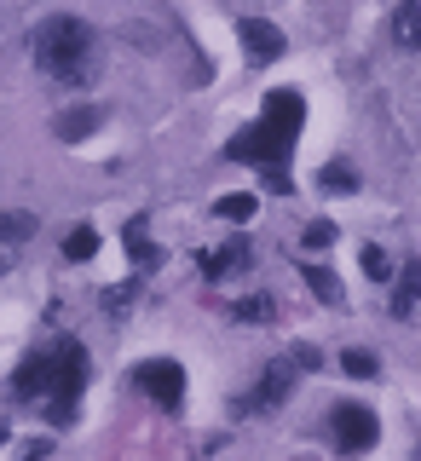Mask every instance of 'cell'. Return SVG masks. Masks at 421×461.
<instances>
[{
  "label": "cell",
  "instance_id": "cell-10",
  "mask_svg": "<svg viewBox=\"0 0 421 461\" xmlns=\"http://www.w3.org/2000/svg\"><path fill=\"white\" fill-rule=\"evenodd\" d=\"M393 41H398V52L421 47V6H416V0H404V6L393 12Z\"/></svg>",
  "mask_w": 421,
  "mask_h": 461
},
{
  "label": "cell",
  "instance_id": "cell-7",
  "mask_svg": "<svg viewBox=\"0 0 421 461\" xmlns=\"http://www.w3.org/2000/svg\"><path fill=\"white\" fill-rule=\"evenodd\" d=\"M237 41H243V52H249V64H278L283 58V29L266 23V18H243Z\"/></svg>",
  "mask_w": 421,
  "mask_h": 461
},
{
  "label": "cell",
  "instance_id": "cell-9",
  "mask_svg": "<svg viewBox=\"0 0 421 461\" xmlns=\"http://www.w3.org/2000/svg\"><path fill=\"white\" fill-rule=\"evenodd\" d=\"M98 122H105V110H98V104H76V110H64V115H58V139H69V144H76V139L93 133Z\"/></svg>",
  "mask_w": 421,
  "mask_h": 461
},
{
  "label": "cell",
  "instance_id": "cell-16",
  "mask_svg": "<svg viewBox=\"0 0 421 461\" xmlns=\"http://www.w3.org/2000/svg\"><path fill=\"white\" fill-rule=\"evenodd\" d=\"M307 288L324 306H341V283H335V271H324V266H307Z\"/></svg>",
  "mask_w": 421,
  "mask_h": 461
},
{
  "label": "cell",
  "instance_id": "cell-3",
  "mask_svg": "<svg viewBox=\"0 0 421 461\" xmlns=\"http://www.w3.org/2000/svg\"><path fill=\"white\" fill-rule=\"evenodd\" d=\"M29 52H35L41 76H52L58 86H87L98 69V41L93 29L81 18H47L35 23V35H29Z\"/></svg>",
  "mask_w": 421,
  "mask_h": 461
},
{
  "label": "cell",
  "instance_id": "cell-15",
  "mask_svg": "<svg viewBox=\"0 0 421 461\" xmlns=\"http://www.w3.org/2000/svg\"><path fill=\"white\" fill-rule=\"evenodd\" d=\"M29 237H35V213H23V208L0 213V242H29Z\"/></svg>",
  "mask_w": 421,
  "mask_h": 461
},
{
  "label": "cell",
  "instance_id": "cell-13",
  "mask_svg": "<svg viewBox=\"0 0 421 461\" xmlns=\"http://www.w3.org/2000/svg\"><path fill=\"white\" fill-rule=\"evenodd\" d=\"M93 254H98V230L93 225H76L64 237V259H76V266H81V259H93Z\"/></svg>",
  "mask_w": 421,
  "mask_h": 461
},
{
  "label": "cell",
  "instance_id": "cell-4",
  "mask_svg": "<svg viewBox=\"0 0 421 461\" xmlns=\"http://www.w3.org/2000/svg\"><path fill=\"white\" fill-rule=\"evenodd\" d=\"M329 432H335V444L346 456H364L375 438H381V421L364 410V403H335V415H329Z\"/></svg>",
  "mask_w": 421,
  "mask_h": 461
},
{
  "label": "cell",
  "instance_id": "cell-19",
  "mask_svg": "<svg viewBox=\"0 0 421 461\" xmlns=\"http://www.w3.org/2000/svg\"><path fill=\"white\" fill-rule=\"evenodd\" d=\"M237 323H271V300H266V294L243 300V306H237Z\"/></svg>",
  "mask_w": 421,
  "mask_h": 461
},
{
  "label": "cell",
  "instance_id": "cell-20",
  "mask_svg": "<svg viewBox=\"0 0 421 461\" xmlns=\"http://www.w3.org/2000/svg\"><path fill=\"white\" fill-rule=\"evenodd\" d=\"M133 294H139V283H115L110 294H105V312H127V306H133Z\"/></svg>",
  "mask_w": 421,
  "mask_h": 461
},
{
  "label": "cell",
  "instance_id": "cell-22",
  "mask_svg": "<svg viewBox=\"0 0 421 461\" xmlns=\"http://www.w3.org/2000/svg\"><path fill=\"white\" fill-rule=\"evenodd\" d=\"M300 242H307V249H329V242H335V225L312 220V225H307V237H300Z\"/></svg>",
  "mask_w": 421,
  "mask_h": 461
},
{
  "label": "cell",
  "instance_id": "cell-11",
  "mask_svg": "<svg viewBox=\"0 0 421 461\" xmlns=\"http://www.w3.org/2000/svg\"><path fill=\"white\" fill-rule=\"evenodd\" d=\"M127 254H133L139 271H144V266H162V249H156V242H144V220L127 225Z\"/></svg>",
  "mask_w": 421,
  "mask_h": 461
},
{
  "label": "cell",
  "instance_id": "cell-6",
  "mask_svg": "<svg viewBox=\"0 0 421 461\" xmlns=\"http://www.w3.org/2000/svg\"><path fill=\"white\" fill-rule=\"evenodd\" d=\"M288 386H295V357H271L266 375H260V386L249 398H237V415H266L278 410V403L288 398Z\"/></svg>",
  "mask_w": 421,
  "mask_h": 461
},
{
  "label": "cell",
  "instance_id": "cell-8",
  "mask_svg": "<svg viewBox=\"0 0 421 461\" xmlns=\"http://www.w3.org/2000/svg\"><path fill=\"white\" fill-rule=\"evenodd\" d=\"M237 266H249V242H243V237H231L225 249L202 254V277H214V283H220V277H231Z\"/></svg>",
  "mask_w": 421,
  "mask_h": 461
},
{
  "label": "cell",
  "instance_id": "cell-17",
  "mask_svg": "<svg viewBox=\"0 0 421 461\" xmlns=\"http://www.w3.org/2000/svg\"><path fill=\"white\" fill-rule=\"evenodd\" d=\"M393 317H416V266L398 271V288H393Z\"/></svg>",
  "mask_w": 421,
  "mask_h": 461
},
{
  "label": "cell",
  "instance_id": "cell-21",
  "mask_svg": "<svg viewBox=\"0 0 421 461\" xmlns=\"http://www.w3.org/2000/svg\"><path fill=\"white\" fill-rule=\"evenodd\" d=\"M364 271H370L375 283H387V277H393V259H387L381 249H364Z\"/></svg>",
  "mask_w": 421,
  "mask_h": 461
},
{
  "label": "cell",
  "instance_id": "cell-1",
  "mask_svg": "<svg viewBox=\"0 0 421 461\" xmlns=\"http://www.w3.org/2000/svg\"><path fill=\"white\" fill-rule=\"evenodd\" d=\"M81 386H87V352H81V340H69V335L41 346V352H29L18 364V375H12V398L41 403V415L58 421V427L76 415Z\"/></svg>",
  "mask_w": 421,
  "mask_h": 461
},
{
  "label": "cell",
  "instance_id": "cell-5",
  "mask_svg": "<svg viewBox=\"0 0 421 461\" xmlns=\"http://www.w3.org/2000/svg\"><path fill=\"white\" fill-rule=\"evenodd\" d=\"M133 381H139V393L156 398L162 410H179V403H185V369L173 364V357H151V364H139Z\"/></svg>",
  "mask_w": 421,
  "mask_h": 461
},
{
  "label": "cell",
  "instance_id": "cell-12",
  "mask_svg": "<svg viewBox=\"0 0 421 461\" xmlns=\"http://www.w3.org/2000/svg\"><path fill=\"white\" fill-rule=\"evenodd\" d=\"M317 179H324V191H329V196H352V191H358V173H352V162H329L324 173H317Z\"/></svg>",
  "mask_w": 421,
  "mask_h": 461
},
{
  "label": "cell",
  "instance_id": "cell-2",
  "mask_svg": "<svg viewBox=\"0 0 421 461\" xmlns=\"http://www.w3.org/2000/svg\"><path fill=\"white\" fill-rule=\"evenodd\" d=\"M300 122H307V98H300L295 86H278V93H266L260 122L243 127V133L225 144V156L231 162H254V167L278 173V167H288V150H295V139H300Z\"/></svg>",
  "mask_w": 421,
  "mask_h": 461
},
{
  "label": "cell",
  "instance_id": "cell-14",
  "mask_svg": "<svg viewBox=\"0 0 421 461\" xmlns=\"http://www.w3.org/2000/svg\"><path fill=\"white\" fill-rule=\"evenodd\" d=\"M254 208H260V202H254L249 191H243V196H220V202H214V213H220V220H231V225H249V220H254Z\"/></svg>",
  "mask_w": 421,
  "mask_h": 461
},
{
  "label": "cell",
  "instance_id": "cell-18",
  "mask_svg": "<svg viewBox=\"0 0 421 461\" xmlns=\"http://www.w3.org/2000/svg\"><path fill=\"white\" fill-rule=\"evenodd\" d=\"M341 369L352 375V381H375V375H381V364H375L370 352H346V357H341Z\"/></svg>",
  "mask_w": 421,
  "mask_h": 461
}]
</instances>
